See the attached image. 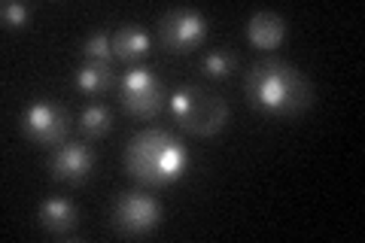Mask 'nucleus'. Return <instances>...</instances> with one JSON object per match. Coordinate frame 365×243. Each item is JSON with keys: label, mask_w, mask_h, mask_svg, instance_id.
Returning <instances> with one entry per match:
<instances>
[{"label": "nucleus", "mask_w": 365, "mask_h": 243, "mask_svg": "<svg viewBox=\"0 0 365 243\" xmlns=\"http://www.w3.org/2000/svg\"><path fill=\"white\" fill-rule=\"evenodd\" d=\"M244 91L250 107L262 115L287 119L314 107V86L299 67H292L283 58H262L250 67L244 79Z\"/></svg>", "instance_id": "f257e3e1"}, {"label": "nucleus", "mask_w": 365, "mask_h": 243, "mask_svg": "<svg viewBox=\"0 0 365 243\" xmlns=\"http://www.w3.org/2000/svg\"><path fill=\"white\" fill-rule=\"evenodd\" d=\"M125 170L143 186H170L189 170V149L165 128H146L125 143Z\"/></svg>", "instance_id": "f03ea898"}, {"label": "nucleus", "mask_w": 365, "mask_h": 243, "mask_svg": "<svg viewBox=\"0 0 365 243\" xmlns=\"http://www.w3.org/2000/svg\"><path fill=\"white\" fill-rule=\"evenodd\" d=\"M170 100V113L182 131L195 137H213L225 128L228 122V103L216 88H207L201 83H189L177 88Z\"/></svg>", "instance_id": "7ed1b4c3"}, {"label": "nucleus", "mask_w": 365, "mask_h": 243, "mask_svg": "<svg viewBox=\"0 0 365 243\" xmlns=\"http://www.w3.org/2000/svg\"><path fill=\"white\" fill-rule=\"evenodd\" d=\"M207 31H210V21L195 6H174L158 19V43L170 55L192 52L195 46L204 43Z\"/></svg>", "instance_id": "20e7f679"}, {"label": "nucleus", "mask_w": 365, "mask_h": 243, "mask_svg": "<svg viewBox=\"0 0 365 243\" xmlns=\"http://www.w3.org/2000/svg\"><path fill=\"white\" fill-rule=\"evenodd\" d=\"M119 100L125 113L137 119H153L165 103V83L150 67H128L119 76Z\"/></svg>", "instance_id": "39448f33"}, {"label": "nucleus", "mask_w": 365, "mask_h": 243, "mask_svg": "<svg viewBox=\"0 0 365 243\" xmlns=\"http://www.w3.org/2000/svg\"><path fill=\"white\" fill-rule=\"evenodd\" d=\"M158 222H162V204H158L153 195L119 192L116 204H113V213H110V225L116 228L119 234H128V237L150 234Z\"/></svg>", "instance_id": "423d86ee"}, {"label": "nucleus", "mask_w": 365, "mask_h": 243, "mask_svg": "<svg viewBox=\"0 0 365 243\" xmlns=\"http://www.w3.org/2000/svg\"><path fill=\"white\" fill-rule=\"evenodd\" d=\"M21 134L37 146H58L71 131V115L52 100H34L19 119Z\"/></svg>", "instance_id": "0eeeda50"}, {"label": "nucleus", "mask_w": 365, "mask_h": 243, "mask_svg": "<svg viewBox=\"0 0 365 243\" xmlns=\"http://www.w3.org/2000/svg\"><path fill=\"white\" fill-rule=\"evenodd\" d=\"M91 167H95V149L79 140L64 143L49 155V173L64 182H83Z\"/></svg>", "instance_id": "6e6552de"}, {"label": "nucleus", "mask_w": 365, "mask_h": 243, "mask_svg": "<svg viewBox=\"0 0 365 243\" xmlns=\"http://www.w3.org/2000/svg\"><path fill=\"white\" fill-rule=\"evenodd\" d=\"M247 40L256 49H277L287 40V19L271 13V9H259L247 21Z\"/></svg>", "instance_id": "1a4fd4ad"}, {"label": "nucleus", "mask_w": 365, "mask_h": 243, "mask_svg": "<svg viewBox=\"0 0 365 243\" xmlns=\"http://www.w3.org/2000/svg\"><path fill=\"white\" fill-rule=\"evenodd\" d=\"M37 222H40V228L49 231V234H71L79 225V210H76V204L67 198H46L37 207Z\"/></svg>", "instance_id": "9d476101"}, {"label": "nucleus", "mask_w": 365, "mask_h": 243, "mask_svg": "<svg viewBox=\"0 0 365 243\" xmlns=\"http://www.w3.org/2000/svg\"><path fill=\"white\" fill-rule=\"evenodd\" d=\"M110 46H113V58L134 61V58H143L150 52L153 37H150V31L140 28V25H119L110 33Z\"/></svg>", "instance_id": "9b49d317"}, {"label": "nucleus", "mask_w": 365, "mask_h": 243, "mask_svg": "<svg viewBox=\"0 0 365 243\" xmlns=\"http://www.w3.org/2000/svg\"><path fill=\"white\" fill-rule=\"evenodd\" d=\"M73 83L79 91H86V95H104V91H110L119 83V79L113 73L110 61H86V64L76 67Z\"/></svg>", "instance_id": "f8f14e48"}, {"label": "nucleus", "mask_w": 365, "mask_h": 243, "mask_svg": "<svg viewBox=\"0 0 365 243\" xmlns=\"http://www.w3.org/2000/svg\"><path fill=\"white\" fill-rule=\"evenodd\" d=\"M79 131L91 137V140L107 137L113 131V110L107 103H88V107L79 113Z\"/></svg>", "instance_id": "ddd939ff"}, {"label": "nucleus", "mask_w": 365, "mask_h": 243, "mask_svg": "<svg viewBox=\"0 0 365 243\" xmlns=\"http://www.w3.org/2000/svg\"><path fill=\"white\" fill-rule=\"evenodd\" d=\"M237 67V55L235 52H228V49H213L201 58V71L207 73L210 79H222L228 76Z\"/></svg>", "instance_id": "4468645a"}, {"label": "nucleus", "mask_w": 365, "mask_h": 243, "mask_svg": "<svg viewBox=\"0 0 365 243\" xmlns=\"http://www.w3.org/2000/svg\"><path fill=\"white\" fill-rule=\"evenodd\" d=\"M83 55L88 58V61H110V58H113L110 33L98 31V33H91V37H86L83 40Z\"/></svg>", "instance_id": "2eb2a0df"}, {"label": "nucleus", "mask_w": 365, "mask_h": 243, "mask_svg": "<svg viewBox=\"0 0 365 243\" xmlns=\"http://www.w3.org/2000/svg\"><path fill=\"white\" fill-rule=\"evenodd\" d=\"M31 9L25 4H19V0H4V6H0V19H4L6 28H21L28 21Z\"/></svg>", "instance_id": "dca6fc26"}]
</instances>
